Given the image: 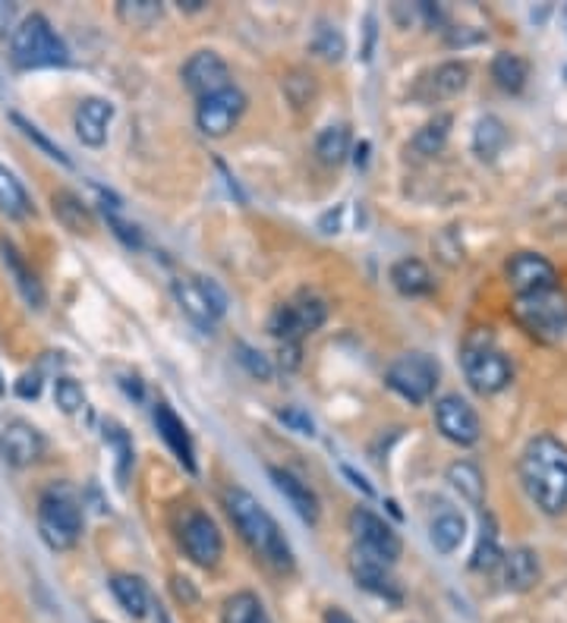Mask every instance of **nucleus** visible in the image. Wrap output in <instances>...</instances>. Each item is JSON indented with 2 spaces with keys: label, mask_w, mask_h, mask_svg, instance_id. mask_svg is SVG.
<instances>
[{
  "label": "nucleus",
  "mask_w": 567,
  "mask_h": 623,
  "mask_svg": "<svg viewBox=\"0 0 567 623\" xmlns=\"http://www.w3.org/2000/svg\"><path fill=\"white\" fill-rule=\"evenodd\" d=\"M501 558H505V551H501V544H498V526H495V516L492 514H483V526H480V539H476V551H473V561H470V567L473 570H495L501 564Z\"/></svg>",
  "instance_id": "27"
},
{
  "label": "nucleus",
  "mask_w": 567,
  "mask_h": 623,
  "mask_svg": "<svg viewBox=\"0 0 567 623\" xmlns=\"http://www.w3.org/2000/svg\"><path fill=\"white\" fill-rule=\"evenodd\" d=\"M391 284H394L398 293H404V297H426L435 287L433 272H429L426 262H420V259H401V262H394Z\"/></svg>",
  "instance_id": "23"
},
{
  "label": "nucleus",
  "mask_w": 567,
  "mask_h": 623,
  "mask_svg": "<svg viewBox=\"0 0 567 623\" xmlns=\"http://www.w3.org/2000/svg\"><path fill=\"white\" fill-rule=\"evenodd\" d=\"M451 113H438L435 120H429L416 136H413V148L420 152V155H438L441 148H445V142H448V133H451Z\"/></svg>",
  "instance_id": "35"
},
{
  "label": "nucleus",
  "mask_w": 567,
  "mask_h": 623,
  "mask_svg": "<svg viewBox=\"0 0 567 623\" xmlns=\"http://www.w3.org/2000/svg\"><path fill=\"white\" fill-rule=\"evenodd\" d=\"M463 375L470 381V387L476 394H498L505 391L513 379L511 362L508 356L492 344V334H473L463 347Z\"/></svg>",
  "instance_id": "5"
},
{
  "label": "nucleus",
  "mask_w": 567,
  "mask_h": 623,
  "mask_svg": "<svg viewBox=\"0 0 567 623\" xmlns=\"http://www.w3.org/2000/svg\"><path fill=\"white\" fill-rule=\"evenodd\" d=\"M105 441H108L110 447H114V454H117V472H120V479H127V469H130V463H133V444H130V438L127 432L120 429V426H105Z\"/></svg>",
  "instance_id": "39"
},
{
  "label": "nucleus",
  "mask_w": 567,
  "mask_h": 623,
  "mask_svg": "<svg viewBox=\"0 0 567 623\" xmlns=\"http://www.w3.org/2000/svg\"><path fill=\"white\" fill-rule=\"evenodd\" d=\"M513 319L527 327L533 337L555 340L567 331V297L555 290H542L533 297H517L513 302Z\"/></svg>",
  "instance_id": "7"
},
{
  "label": "nucleus",
  "mask_w": 567,
  "mask_h": 623,
  "mask_svg": "<svg viewBox=\"0 0 567 623\" xmlns=\"http://www.w3.org/2000/svg\"><path fill=\"white\" fill-rule=\"evenodd\" d=\"M341 217H344V208H334V212H328V215L319 220V230H322V233H338V227H341Z\"/></svg>",
  "instance_id": "45"
},
{
  "label": "nucleus",
  "mask_w": 567,
  "mask_h": 623,
  "mask_svg": "<svg viewBox=\"0 0 567 623\" xmlns=\"http://www.w3.org/2000/svg\"><path fill=\"white\" fill-rule=\"evenodd\" d=\"M281 422L291 426L297 434H316V422L309 412H303L299 407H284L281 409Z\"/></svg>",
  "instance_id": "42"
},
{
  "label": "nucleus",
  "mask_w": 567,
  "mask_h": 623,
  "mask_svg": "<svg viewBox=\"0 0 567 623\" xmlns=\"http://www.w3.org/2000/svg\"><path fill=\"white\" fill-rule=\"evenodd\" d=\"M0 252H3V262H7V268L13 272V277H16V287L23 290V297L32 302V305H42L45 302V290H42V284H38V277L28 272L26 262H23V255L16 252V245L13 243H0Z\"/></svg>",
  "instance_id": "30"
},
{
  "label": "nucleus",
  "mask_w": 567,
  "mask_h": 623,
  "mask_svg": "<svg viewBox=\"0 0 567 623\" xmlns=\"http://www.w3.org/2000/svg\"><path fill=\"white\" fill-rule=\"evenodd\" d=\"M316 155L322 164H341L351 155V130L344 123H334V127H324L319 139H316Z\"/></svg>",
  "instance_id": "32"
},
{
  "label": "nucleus",
  "mask_w": 567,
  "mask_h": 623,
  "mask_svg": "<svg viewBox=\"0 0 567 623\" xmlns=\"http://www.w3.org/2000/svg\"><path fill=\"white\" fill-rule=\"evenodd\" d=\"M438 375L441 369L429 352H404L388 366L385 381L406 404H426L438 387Z\"/></svg>",
  "instance_id": "6"
},
{
  "label": "nucleus",
  "mask_w": 567,
  "mask_h": 623,
  "mask_svg": "<svg viewBox=\"0 0 567 623\" xmlns=\"http://www.w3.org/2000/svg\"><path fill=\"white\" fill-rule=\"evenodd\" d=\"M271 482H274V488L287 498V504L294 507V514L303 519V523H316L319 519V498H316V491L306 486L303 479H297L291 469H277V466H271L269 469Z\"/></svg>",
  "instance_id": "21"
},
{
  "label": "nucleus",
  "mask_w": 567,
  "mask_h": 623,
  "mask_svg": "<svg viewBox=\"0 0 567 623\" xmlns=\"http://www.w3.org/2000/svg\"><path fill=\"white\" fill-rule=\"evenodd\" d=\"M224 623H271L262 598L252 592H237L224 604Z\"/></svg>",
  "instance_id": "34"
},
{
  "label": "nucleus",
  "mask_w": 567,
  "mask_h": 623,
  "mask_svg": "<svg viewBox=\"0 0 567 623\" xmlns=\"http://www.w3.org/2000/svg\"><path fill=\"white\" fill-rule=\"evenodd\" d=\"M184 82H187V88L199 101L234 85L231 82V67L215 51H196V55L189 57L187 63H184Z\"/></svg>",
  "instance_id": "15"
},
{
  "label": "nucleus",
  "mask_w": 567,
  "mask_h": 623,
  "mask_svg": "<svg viewBox=\"0 0 567 623\" xmlns=\"http://www.w3.org/2000/svg\"><path fill=\"white\" fill-rule=\"evenodd\" d=\"M0 212L7 217H16V220L32 212V199H28L26 187L3 164H0Z\"/></svg>",
  "instance_id": "29"
},
{
  "label": "nucleus",
  "mask_w": 567,
  "mask_h": 623,
  "mask_svg": "<svg viewBox=\"0 0 567 623\" xmlns=\"http://www.w3.org/2000/svg\"><path fill=\"white\" fill-rule=\"evenodd\" d=\"M45 454V438L35 426H28L23 419H13L3 426L0 432V457L10 463V466H32Z\"/></svg>",
  "instance_id": "16"
},
{
  "label": "nucleus",
  "mask_w": 567,
  "mask_h": 623,
  "mask_svg": "<svg viewBox=\"0 0 567 623\" xmlns=\"http://www.w3.org/2000/svg\"><path fill=\"white\" fill-rule=\"evenodd\" d=\"M13 16H16V7L13 3H3L0 0V35L7 32V28L13 26Z\"/></svg>",
  "instance_id": "46"
},
{
  "label": "nucleus",
  "mask_w": 567,
  "mask_h": 623,
  "mask_svg": "<svg viewBox=\"0 0 567 623\" xmlns=\"http://www.w3.org/2000/svg\"><path fill=\"white\" fill-rule=\"evenodd\" d=\"M117 13H120L123 23L142 28L152 26V23L162 16V3H155V0H123V3L117 7Z\"/></svg>",
  "instance_id": "37"
},
{
  "label": "nucleus",
  "mask_w": 567,
  "mask_h": 623,
  "mask_svg": "<svg viewBox=\"0 0 567 623\" xmlns=\"http://www.w3.org/2000/svg\"><path fill=\"white\" fill-rule=\"evenodd\" d=\"M174 297L180 302V309L187 312L192 325L202 331H212L215 322L227 312V297L209 277H177L174 280Z\"/></svg>",
  "instance_id": "8"
},
{
  "label": "nucleus",
  "mask_w": 567,
  "mask_h": 623,
  "mask_svg": "<svg viewBox=\"0 0 567 623\" xmlns=\"http://www.w3.org/2000/svg\"><path fill=\"white\" fill-rule=\"evenodd\" d=\"M13 123H16V127L23 130V136H26L28 142H35V145H38V148H42V152H45L48 158H55V161L67 164V167H70V158H67V152H63L60 145H55L51 139L45 136V133H42V130H38L35 123H28L26 117H20V113H13Z\"/></svg>",
  "instance_id": "38"
},
{
  "label": "nucleus",
  "mask_w": 567,
  "mask_h": 623,
  "mask_svg": "<svg viewBox=\"0 0 567 623\" xmlns=\"http://www.w3.org/2000/svg\"><path fill=\"white\" fill-rule=\"evenodd\" d=\"M244 110H246V95L237 88V85H231V88H224V92L209 95V98L199 101V108H196V123H199V130H202L205 136L221 139L237 127V120L244 117Z\"/></svg>",
  "instance_id": "11"
},
{
  "label": "nucleus",
  "mask_w": 567,
  "mask_h": 623,
  "mask_svg": "<svg viewBox=\"0 0 567 623\" xmlns=\"http://www.w3.org/2000/svg\"><path fill=\"white\" fill-rule=\"evenodd\" d=\"M328 319V305L324 299L312 297V293H303L294 302H284L271 312L269 319V331L284 340V344H299V337L319 331Z\"/></svg>",
  "instance_id": "9"
},
{
  "label": "nucleus",
  "mask_w": 567,
  "mask_h": 623,
  "mask_svg": "<svg viewBox=\"0 0 567 623\" xmlns=\"http://www.w3.org/2000/svg\"><path fill=\"white\" fill-rule=\"evenodd\" d=\"M38 532L51 551H70L82 536V511L67 488H48L38 501Z\"/></svg>",
  "instance_id": "4"
},
{
  "label": "nucleus",
  "mask_w": 567,
  "mask_h": 623,
  "mask_svg": "<svg viewBox=\"0 0 567 623\" xmlns=\"http://www.w3.org/2000/svg\"><path fill=\"white\" fill-rule=\"evenodd\" d=\"M312 51L316 55H322L324 60H341V57L347 55V38L338 32V26H322L316 28V35H312Z\"/></svg>",
  "instance_id": "36"
},
{
  "label": "nucleus",
  "mask_w": 567,
  "mask_h": 623,
  "mask_svg": "<svg viewBox=\"0 0 567 623\" xmlns=\"http://www.w3.org/2000/svg\"><path fill=\"white\" fill-rule=\"evenodd\" d=\"M10 57L20 70H48V67H67L70 63V51H67L63 38L57 35L55 26L48 23V16H42V13L26 16L20 28L13 32Z\"/></svg>",
  "instance_id": "3"
},
{
  "label": "nucleus",
  "mask_w": 567,
  "mask_h": 623,
  "mask_svg": "<svg viewBox=\"0 0 567 623\" xmlns=\"http://www.w3.org/2000/svg\"><path fill=\"white\" fill-rule=\"evenodd\" d=\"M114 120V105L108 98H82L76 108V136L82 145L102 148L108 142V127Z\"/></svg>",
  "instance_id": "18"
},
{
  "label": "nucleus",
  "mask_w": 567,
  "mask_h": 623,
  "mask_svg": "<svg viewBox=\"0 0 567 623\" xmlns=\"http://www.w3.org/2000/svg\"><path fill=\"white\" fill-rule=\"evenodd\" d=\"M224 507L234 519V526L240 529L244 542L262 558L269 561L271 567L281 570V573H291L294 570V551L284 539L277 519L246 491V488H227L224 491Z\"/></svg>",
  "instance_id": "2"
},
{
  "label": "nucleus",
  "mask_w": 567,
  "mask_h": 623,
  "mask_svg": "<svg viewBox=\"0 0 567 623\" xmlns=\"http://www.w3.org/2000/svg\"><path fill=\"white\" fill-rule=\"evenodd\" d=\"M466 82H470V67L458 63V60H448V63H441L435 73H429L426 80L420 82L416 98L426 101V105H435V101H445V98L460 95L466 88Z\"/></svg>",
  "instance_id": "17"
},
{
  "label": "nucleus",
  "mask_w": 567,
  "mask_h": 623,
  "mask_svg": "<svg viewBox=\"0 0 567 623\" xmlns=\"http://www.w3.org/2000/svg\"><path fill=\"white\" fill-rule=\"evenodd\" d=\"M237 359H240V366H244L246 372L252 375V379H259V381H269L271 379V359L265 356V352H259V350H252L249 344H237Z\"/></svg>",
  "instance_id": "41"
},
{
  "label": "nucleus",
  "mask_w": 567,
  "mask_h": 623,
  "mask_svg": "<svg viewBox=\"0 0 567 623\" xmlns=\"http://www.w3.org/2000/svg\"><path fill=\"white\" fill-rule=\"evenodd\" d=\"M508 284L517 297H533L542 290H555L558 272L540 252H517L508 262Z\"/></svg>",
  "instance_id": "14"
},
{
  "label": "nucleus",
  "mask_w": 567,
  "mask_h": 623,
  "mask_svg": "<svg viewBox=\"0 0 567 623\" xmlns=\"http://www.w3.org/2000/svg\"><path fill=\"white\" fill-rule=\"evenodd\" d=\"M520 482L542 514L567 511V444L552 434H540L520 457Z\"/></svg>",
  "instance_id": "1"
},
{
  "label": "nucleus",
  "mask_w": 567,
  "mask_h": 623,
  "mask_svg": "<svg viewBox=\"0 0 567 623\" xmlns=\"http://www.w3.org/2000/svg\"><path fill=\"white\" fill-rule=\"evenodd\" d=\"M108 220H110V227H114V233H117V237H120L123 243H127V245H139V243H142V237H139V230H135L133 224L120 220V217H117V215H110Z\"/></svg>",
  "instance_id": "43"
},
{
  "label": "nucleus",
  "mask_w": 567,
  "mask_h": 623,
  "mask_svg": "<svg viewBox=\"0 0 567 623\" xmlns=\"http://www.w3.org/2000/svg\"><path fill=\"white\" fill-rule=\"evenodd\" d=\"M324 623H356V621H353L344 608H328V611H324Z\"/></svg>",
  "instance_id": "47"
},
{
  "label": "nucleus",
  "mask_w": 567,
  "mask_h": 623,
  "mask_svg": "<svg viewBox=\"0 0 567 623\" xmlns=\"http://www.w3.org/2000/svg\"><path fill=\"white\" fill-rule=\"evenodd\" d=\"M110 592L117 598V604L130 614V618H145L149 614V589L139 576L130 573H114L110 576Z\"/></svg>",
  "instance_id": "24"
},
{
  "label": "nucleus",
  "mask_w": 567,
  "mask_h": 623,
  "mask_svg": "<svg viewBox=\"0 0 567 623\" xmlns=\"http://www.w3.org/2000/svg\"><path fill=\"white\" fill-rule=\"evenodd\" d=\"M435 426L448 441H454L460 447H473L480 441V434H483L476 409L458 394H445V397L435 400Z\"/></svg>",
  "instance_id": "12"
},
{
  "label": "nucleus",
  "mask_w": 567,
  "mask_h": 623,
  "mask_svg": "<svg viewBox=\"0 0 567 623\" xmlns=\"http://www.w3.org/2000/svg\"><path fill=\"white\" fill-rule=\"evenodd\" d=\"M180 542H184V551L192 564L199 567H217L221 554H224V539H221V529L217 523L209 514L202 511H192V514L184 519V532H180Z\"/></svg>",
  "instance_id": "13"
},
{
  "label": "nucleus",
  "mask_w": 567,
  "mask_h": 623,
  "mask_svg": "<svg viewBox=\"0 0 567 623\" xmlns=\"http://www.w3.org/2000/svg\"><path fill=\"white\" fill-rule=\"evenodd\" d=\"M448 482L458 488L460 498H466L470 504H483L486 494V479L480 472V466H473L470 460H458L448 466Z\"/></svg>",
  "instance_id": "31"
},
{
  "label": "nucleus",
  "mask_w": 567,
  "mask_h": 623,
  "mask_svg": "<svg viewBox=\"0 0 567 623\" xmlns=\"http://www.w3.org/2000/svg\"><path fill=\"white\" fill-rule=\"evenodd\" d=\"M180 10H202V0H180Z\"/></svg>",
  "instance_id": "50"
},
{
  "label": "nucleus",
  "mask_w": 567,
  "mask_h": 623,
  "mask_svg": "<svg viewBox=\"0 0 567 623\" xmlns=\"http://www.w3.org/2000/svg\"><path fill=\"white\" fill-rule=\"evenodd\" d=\"M344 472H347V476H351V479H353V486H356V488H363V491H366V494H373V488L366 486V479H363V476H356V472H353L351 466H344Z\"/></svg>",
  "instance_id": "48"
},
{
  "label": "nucleus",
  "mask_w": 567,
  "mask_h": 623,
  "mask_svg": "<svg viewBox=\"0 0 567 623\" xmlns=\"http://www.w3.org/2000/svg\"><path fill=\"white\" fill-rule=\"evenodd\" d=\"M351 573L359 589H366V592H373V596L388 598V601H401V586H398L394 576L388 573V564H381V561L363 554V551H356L351 561Z\"/></svg>",
  "instance_id": "19"
},
{
  "label": "nucleus",
  "mask_w": 567,
  "mask_h": 623,
  "mask_svg": "<svg viewBox=\"0 0 567 623\" xmlns=\"http://www.w3.org/2000/svg\"><path fill=\"white\" fill-rule=\"evenodd\" d=\"M155 429L162 434V441L170 447V454L180 460V466H187L189 472H196V447H192V438H189L184 419L167 407L158 404L155 407Z\"/></svg>",
  "instance_id": "20"
},
{
  "label": "nucleus",
  "mask_w": 567,
  "mask_h": 623,
  "mask_svg": "<svg viewBox=\"0 0 567 623\" xmlns=\"http://www.w3.org/2000/svg\"><path fill=\"white\" fill-rule=\"evenodd\" d=\"M55 215L60 217V224L73 233H88L92 230V215L85 208V202H80L73 192H57L55 195Z\"/></svg>",
  "instance_id": "33"
},
{
  "label": "nucleus",
  "mask_w": 567,
  "mask_h": 623,
  "mask_svg": "<svg viewBox=\"0 0 567 623\" xmlns=\"http://www.w3.org/2000/svg\"><path fill=\"white\" fill-rule=\"evenodd\" d=\"M501 579L511 592H530L540 583V554L533 548H513L501 558Z\"/></svg>",
  "instance_id": "22"
},
{
  "label": "nucleus",
  "mask_w": 567,
  "mask_h": 623,
  "mask_svg": "<svg viewBox=\"0 0 567 623\" xmlns=\"http://www.w3.org/2000/svg\"><path fill=\"white\" fill-rule=\"evenodd\" d=\"M366 155H369V142H359V145H356V158H353L356 167H363V164H366Z\"/></svg>",
  "instance_id": "49"
},
{
  "label": "nucleus",
  "mask_w": 567,
  "mask_h": 623,
  "mask_svg": "<svg viewBox=\"0 0 567 623\" xmlns=\"http://www.w3.org/2000/svg\"><path fill=\"white\" fill-rule=\"evenodd\" d=\"M351 529L353 536H356V542H359V551L369 554V558H376L381 564H394V561L401 558V551H404L401 536H398L381 516L366 511V507H356V511H353Z\"/></svg>",
  "instance_id": "10"
},
{
  "label": "nucleus",
  "mask_w": 567,
  "mask_h": 623,
  "mask_svg": "<svg viewBox=\"0 0 567 623\" xmlns=\"http://www.w3.org/2000/svg\"><path fill=\"white\" fill-rule=\"evenodd\" d=\"M492 80L501 92H523V85L530 80V63L520 55H511V51H501V55L492 60Z\"/></svg>",
  "instance_id": "26"
},
{
  "label": "nucleus",
  "mask_w": 567,
  "mask_h": 623,
  "mask_svg": "<svg viewBox=\"0 0 567 623\" xmlns=\"http://www.w3.org/2000/svg\"><path fill=\"white\" fill-rule=\"evenodd\" d=\"M55 400L57 407L63 409L67 416H73V412H80V409L85 407V394H82V387L73 379L55 381Z\"/></svg>",
  "instance_id": "40"
},
{
  "label": "nucleus",
  "mask_w": 567,
  "mask_h": 623,
  "mask_svg": "<svg viewBox=\"0 0 567 623\" xmlns=\"http://www.w3.org/2000/svg\"><path fill=\"white\" fill-rule=\"evenodd\" d=\"M505 145H508V127L498 117H483L476 123V133H473V152L483 161H495Z\"/></svg>",
  "instance_id": "28"
},
{
  "label": "nucleus",
  "mask_w": 567,
  "mask_h": 623,
  "mask_svg": "<svg viewBox=\"0 0 567 623\" xmlns=\"http://www.w3.org/2000/svg\"><path fill=\"white\" fill-rule=\"evenodd\" d=\"M16 394H20L23 400H35V397L42 394V379H38V375H23V379L16 381Z\"/></svg>",
  "instance_id": "44"
},
{
  "label": "nucleus",
  "mask_w": 567,
  "mask_h": 623,
  "mask_svg": "<svg viewBox=\"0 0 567 623\" xmlns=\"http://www.w3.org/2000/svg\"><path fill=\"white\" fill-rule=\"evenodd\" d=\"M463 539H466V519L458 511H441L429 523V542L438 554H454Z\"/></svg>",
  "instance_id": "25"
}]
</instances>
